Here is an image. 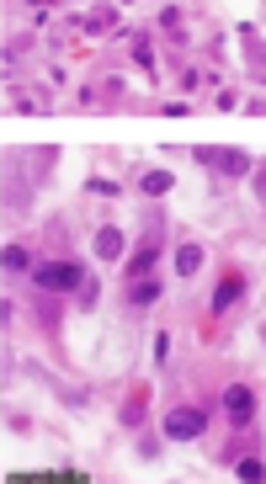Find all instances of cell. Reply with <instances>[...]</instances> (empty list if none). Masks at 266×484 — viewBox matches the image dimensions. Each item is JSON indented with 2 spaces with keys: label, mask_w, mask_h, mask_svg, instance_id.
<instances>
[{
  "label": "cell",
  "mask_w": 266,
  "mask_h": 484,
  "mask_svg": "<svg viewBox=\"0 0 266 484\" xmlns=\"http://www.w3.org/2000/svg\"><path fill=\"white\" fill-rule=\"evenodd\" d=\"M203 410H197V405H182V410H170L165 415V436L170 442H192V436H203Z\"/></svg>",
  "instance_id": "6da1fadb"
},
{
  "label": "cell",
  "mask_w": 266,
  "mask_h": 484,
  "mask_svg": "<svg viewBox=\"0 0 266 484\" xmlns=\"http://www.w3.org/2000/svg\"><path fill=\"white\" fill-rule=\"evenodd\" d=\"M224 405H229V415H234V426H245V421H251V410H255V400H251V388H224Z\"/></svg>",
  "instance_id": "7a4b0ae2"
},
{
  "label": "cell",
  "mask_w": 266,
  "mask_h": 484,
  "mask_svg": "<svg viewBox=\"0 0 266 484\" xmlns=\"http://www.w3.org/2000/svg\"><path fill=\"white\" fill-rule=\"evenodd\" d=\"M37 282H43V288H75V282H80V267H43Z\"/></svg>",
  "instance_id": "3957f363"
},
{
  "label": "cell",
  "mask_w": 266,
  "mask_h": 484,
  "mask_svg": "<svg viewBox=\"0 0 266 484\" xmlns=\"http://www.w3.org/2000/svg\"><path fill=\"white\" fill-rule=\"evenodd\" d=\"M96 250L107 255V261H118V255H122V234H118V229H101V234H96Z\"/></svg>",
  "instance_id": "277c9868"
},
{
  "label": "cell",
  "mask_w": 266,
  "mask_h": 484,
  "mask_svg": "<svg viewBox=\"0 0 266 484\" xmlns=\"http://www.w3.org/2000/svg\"><path fill=\"white\" fill-rule=\"evenodd\" d=\"M176 267H182V277H192V272L203 267V250H197V245H182V255H176Z\"/></svg>",
  "instance_id": "5b68a950"
},
{
  "label": "cell",
  "mask_w": 266,
  "mask_h": 484,
  "mask_svg": "<svg viewBox=\"0 0 266 484\" xmlns=\"http://www.w3.org/2000/svg\"><path fill=\"white\" fill-rule=\"evenodd\" d=\"M240 298V277H229V282H218V293H213V309H229V303Z\"/></svg>",
  "instance_id": "8992f818"
},
{
  "label": "cell",
  "mask_w": 266,
  "mask_h": 484,
  "mask_svg": "<svg viewBox=\"0 0 266 484\" xmlns=\"http://www.w3.org/2000/svg\"><path fill=\"white\" fill-rule=\"evenodd\" d=\"M0 261H6V272H27V250H22V245H6Z\"/></svg>",
  "instance_id": "52a82bcc"
},
{
  "label": "cell",
  "mask_w": 266,
  "mask_h": 484,
  "mask_svg": "<svg viewBox=\"0 0 266 484\" xmlns=\"http://www.w3.org/2000/svg\"><path fill=\"white\" fill-rule=\"evenodd\" d=\"M149 267H155V245H144V250H139V261H128V272H133V277H144Z\"/></svg>",
  "instance_id": "ba28073f"
},
{
  "label": "cell",
  "mask_w": 266,
  "mask_h": 484,
  "mask_svg": "<svg viewBox=\"0 0 266 484\" xmlns=\"http://www.w3.org/2000/svg\"><path fill=\"white\" fill-rule=\"evenodd\" d=\"M144 192H170V176H165V170H149V176H144Z\"/></svg>",
  "instance_id": "9c48e42d"
},
{
  "label": "cell",
  "mask_w": 266,
  "mask_h": 484,
  "mask_svg": "<svg viewBox=\"0 0 266 484\" xmlns=\"http://www.w3.org/2000/svg\"><path fill=\"white\" fill-rule=\"evenodd\" d=\"M240 479H251V484H255V479H266V469H261L255 458H245V463H240Z\"/></svg>",
  "instance_id": "30bf717a"
},
{
  "label": "cell",
  "mask_w": 266,
  "mask_h": 484,
  "mask_svg": "<svg viewBox=\"0 0 266 484\" xmlns=\"http://www.w3.org/2000/svg\"><path fill=\"white\" fill-rule=\"evenodd\" d=\"M218 165H224V170H245L251 160H245V155H218Z\"/></svg>",
  "instance_id": "8fae6325"
}]
</instances>
